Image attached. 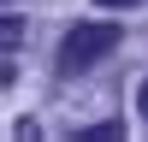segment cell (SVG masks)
Instances as JSON below:
<instances>
[{
	"label": "cell",
	"mask_w": 148,
	"mask_h": 142,
	"mask_svg": "<svg viewBox=\"0 0 148 142\" xmlns=\"http://www.w3.org/2000/svg\"><path fill=\"white\" fill-rule=\"evenodd\" d=\"M113 47H119L113 24H77V30L59 42V71H89L95 59H107Z\"/></svg>",
	"instance_id": "6da1fadb"
},
{
	"label": "cell",
	"mask_w": 148,
	"mask_h": 142,
	"mask_svg": "<svg viewBox=\"0 0 148 142\" xmlns=\"http://www.w3.org/2000/svg\"><path fill=\"white\" fill-rule=\"evenodd\" d=\"M119 136V124H95V130H83V142H113Z\"/></svg>",
	"instance_id": "7a4b0ae2"
},
{
	"label": "cell",
	"mask_w": 148,
	"mask_h": 142,
	"mask_svg": "<svg viewBox=\"0 0 148 142\" xmlns=\"http://www.w3.org/2000/svg\"><path fill=\"white\" fill-rule=\"evenodd\" d=\"M0 36H6V53H12V47L24 42V24H18V18H6V30H0Z\"/></svg>",
	"instance_id": "3957f363"
},
{
	"label": "cell",
	"mask_w": 148,
	"mask_h": 142,
	"mask_svg": "<svg viewBox=\"0 0 148 142\" xmlns=\"http://www.w3.org/2000/svg\"><path fill=\"white\" fill-rule=\"evenodd\" d=\"M101 6H142V0H101Z\"/></svg>",
	"instance_id": "277c9868"
},
{
	"label": "cell",
	"mask_w": 148,
	"mask_h": 142,
	"mask_svg": "<svg viewBox=\"0 0 148 142\" xmlns=\"http://www.w3.org/2000/svg\"><path fill=\"white\" fill-rule=\"evenodd\" d=\"M136 106H142V113H148V83H142V95H136Z\"/></svg>",
	"instance_id": "5b68a950"
}]
</instances>
